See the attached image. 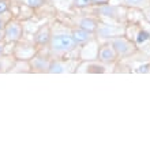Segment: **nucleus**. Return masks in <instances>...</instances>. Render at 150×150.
<instances>
[{
    "instance_id": "obj_7",
    "label": "nucleus",
    "mask_w": 150,
    "mask_h": 150,
    "mask_svg": "<svg viewBox=\"0 0 150 150\" xmlns=\"http://www.w3.org/2000/svg\"><path fill=\"white\" fill-rule=\"evenodd\" d=\"M71 36L78 45L79 44H86L91 40V33L86 32V30H83V29H81V28L74 29L71 32Z\"/></svg>"
},
{
    "instance_id": "obj_19",
    "label": "nucleus",
    "mask_w": 150,
    "mask_h": 150,
    "mask_svg": "<svg viewBox=\"0 0 150 150\" xmlns=\"http://www.w3.org/2000/svg\"><path fill=\"white\" fill-rule=\"evenodd\" d=\"M1 53H3V44L0 42V55H1Z\"/></svg>"
},
{
    "instance_id": "obj_4",
    "label": "nucleus",
    "mask_w": 150,
    "mask_h": 150,
    "mask_svg": "<svg viewBox=\"0 0 150 150\" xmlns=\"http://www.w3.org/2000/svg\"><path fill=\"white\" fill-rule=\"evenodd\" d=\"M117 57V53L115 52L113 47L107 44V45H103V47L100 48L98 51V60L101 63H105V64H111L113 63Z\"/></svg>"
},
{
    "instance_id": "obj_13",
    "label": "nucleus",
    "mask_w": 150,
    "mask_h": 150,
    "mask_svg": "<svg viewBox=\"0 0 150 150\" xmlns=\"http://www.w3.org/2000/svg\"><path fill=\"white\" fill-rule=\"evenodd\" d=\"M8 8H10V3H8V0H0V15L6 14V12L8 11Z\"/></svg>"
},
{
    "instance_id": "obj_16",
    "label": "nucleus",
    "mask_w": 150,
    "mask_h": 150,
    "mask_svg": "<svg viewBox=\"0 0 150 150\" xmlns=\"http://www.w3.org/2000/svg\"><path fill=\"white\" fill-rule=\"evenodd\" d=\"M143 0H126V3L128 4H132V6H138V4H141Z\"/></svg>"
},
{
    "instance_id": "obj_5",
    "label": "nucleus",
    "mask_w": 150,
    "mask_h": 150,
    "mask_svg": "<svg viewBox=\"0 0 150 150\" xmlns=\"http://www.w3.org/2000/svg\"><path fill=\"white\" fill-rule=\"evenodd\" d=\"M51 38H52V33L48 26L41 28L38 32L36 33V36H34V41H36L37 45H49Z\"/></svg>"
},
{
    "instance_id": "obj_2",
    "label": "nucleus",
    "mask_w": 150,
    "mask_h": 150,
    "mask_svg": "<svg viewBox=\"0 0 150 150\" xmlns=\"http://www.w3.org/2000/svg\"><path fill=\"white\" fill-rule=\"evenodd\" d=\"M4 33V40L8 42H15L18 40H21L22 37V26L18 22H10L6 25V28L3 30Z\"/></svg>"
},
{
    "instance_id": "obj_14",
    "label": "nucleus",
    "mask_w": 150,
    "mask_h": 150,
    "mask_svg": "<svg viewBox=\"0 0 150 150\" xmlns=\"http://www.w3.org/2000/svg\"><path fill=\"white\" fill-rule=\"evenodd\" d=\"M137 72H139V74H147V72H150V64H142V66H139V67L137 68Z\"/></svg>"
},
{
    "instance_id": "obj_11",
    "label": "nucleus",
    "mask_w": 150,
    "mask_h": 150,
    "mask_svg": "<svg viewBox=\"0 0 150 150\" xmlns=\"http://www.w3.org/2000/svg\"><path fill=\"white\" fill-rule=\"evenodd\" d=\"M147 40H150V34L147 32H139L138 37H137V44H143L146 42Z\"/></svg>"
},
{
    "instance_id": "obj_9",
    "label": "nucleus",
    "mask_w": 150,
    "mask_h": 150,
    "mask_svg": "<svg viewBox=\"0 0 150 150\" xmlns=\"http://www.w3.org/2000/svg\"><path fill=\"white\" fill-rule=\"evenodd\" d=\"M47 72H49V74H63V72H66V66L62 62L53 60V62H49V67H48Z\"/></svg>"
},
{
    "instance_id": "obj_17",
    "label": "nucleus",
    "mask_w": 150,
    "mask_h": 150,
    "mask_svg": "<svg viewBox=\"0 0 150 150\" xmlns=\"http://www.w3.org/2000/svg\"><path fill=\"white\" fill-rule=\"evenodd\" d=\"M6 21L3 19V18H1V15H0V32H3L4 30V28H6Z\"/></svg>"
},
{
    "instance_id": "obj_3",
    "label": "nucleus",
    "mask_w": 150,
    "mask_h": 150,
    "mask_svg": "<svg viewBox=\"0 0 150 150\" xmlns=\"http://www.w3.org/2000/svg\"><path fill=\"white\" fill-rule=\"evenodd\" d=\"M113 47L115 52L120 56H126V55H130L131 52L134 51V45L128 41V40L123 38V37H119V38H115L111 44Z\"/></svg>"
},
{
    "instance_id": "obj_18",
    "label": "nucleus",
    "mask_w": 150,
    "mask_h": 150,
    "mask_svg": "<svg viewBox=\"0 0 150 150\" xmlns=\"http://www.w3.org/2000/svg\"><path fill=\"white\" fill-rule=\"evenodd\" d=\"M1 40H4V33L0 32V42H1Z\"/></svg>"
},
{
    "instance_id": "obj_6",
    "label": "nucleus",
    "mask_w": 150,
    "mask_h": 150,
    "mask_svg": "<svg viewBox=\"0 0 150 150\" xmlns=\"http://www.w3.org/2000/svg\"><path fill=\"white\" fill-rule=\"evenodd\" d=\"M79 28L83 29V30H86L89 33H96L98 30V22L94 19V18H90V16H86V18H82V19L78 22Z\"/></svg>"
},
{
    "instance_id": "obj_8",
    "label": "nucleus",
    "mask_w": 150,
    "mask_h": 150,
    "mask_svg": "<svg viewBox=\"0 0 150 150\" xmlns=\"http://www.w3.org/2000/svg\"><path fill=\"white\" fill-rule=\"evenodd\" d=\"M32 67L36 70V71H48V67H49V60L47 57H42V56H34L32 60Z\"/></svg>"
},
{
    "instance_id": "obj_12",
    "label": "nucleus",
    "mask_w": 150,
    "mask_h": 150,
    "mask_svg": "<svg viewBox=\"0 0 150 150\" xmlns=\"http://www.w3.org/2000/svg\"><path fill=\"white\" fill-rule=\"evenodd\" d=\"M91 4V0H74V6L76 8H86Z\"/></svg>"
},
{
    "instance_id": "obj_21",
    "label": "nucleus",
    "mask_w": 150,
    "mask_h": 150,
    "mask_svg": "<svg viewBox=\"0 0 150 150\" xmlns=\"http://www.w3.org/2000/svg\"><path fill=\"white\" fill-rule=\"evenodd\" d=\"M147 16H149V19H150V10H149V14H147Z\"/></svg>"
},
{
    "instance_id": "obj_20",
    "label": "nucleus",
    "mask_w": 150,
    "mask_h": 150,
    "mask_svg": "<svg viewBox=\"0 0 150 150\" xmlns=\"http://www.w3.org/2000/svg\"><path fill=\"white\" fill-rule=\"evenodd\" d=\"M0 71H3V63L0 62Z\"/></svg>"
},
{
    "instance_id": "obj_10",
    "label": "nucleus",
    "mask_w": 150,
    "mask_h": 150,
    "mask_svg": "<svg viewBox=\"0 0 150 150\" xmlns=\"http://www.w3.org/2000/svg\"><path fill=\"white\" fill-rule=\"evenodd\" d=\"M25 4L30 8H40L45 4V0H25Z\"/></svg>"
},
{
    "instance_id": "obj_1",
    "label": "nucleus",
    "mask_w": 150,
    "mask_h": 150,
    "mask_svg": "<svg viewBox=\"0 0 150 150\" xmlns=\"http://www.w3.org/2000/svg\"><path fill=\"white\" fill-rule=\"evenodd\" d=\"M78 44L74 41L71 34H66V33H59V34H53L49 42V48L52 52L55 53H67L71 52L76 48Z\"/></svg>"
},
{
    "instance_id": "obj_15",
    "label": "nucleus",
    "mask_w": 150,
    "mask_h": 150,
    "mask_svg": "<svg viewBox=\"0 0 150 150\" xmlns=\"http://www.w3.org/2000/svg\"><path fill=\"white\" fill-rule=\"evenodd\" d=\"M109 0H91V4L94 6H107Z\"/></svg>"
}]
</instances>
